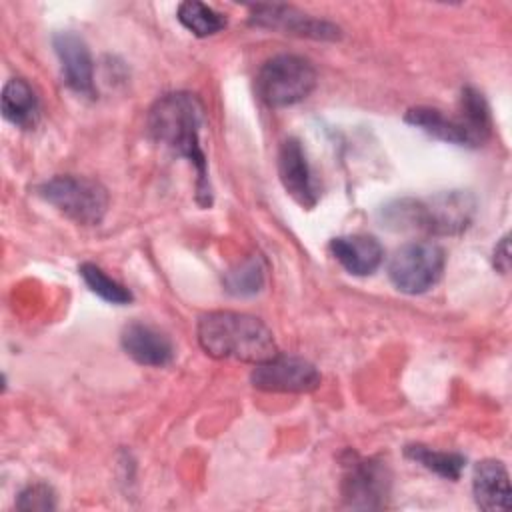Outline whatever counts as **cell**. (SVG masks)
Returning a JSON list of instances; mask_svg holds the SVG:
<instances>
[{"instance_id":"6da1fadb","label":"cell","mask_w":512,"mask_h":512,"mask_svg":"<svg viewBox=\"0 0 512 512\" xmlns=\"http://www.w3.org/2000/svg\"><path fill=\"white\" fill-rule=\"evenodd\" d=\"M204 104L192 92H170L154 102L148 112V132L154 142L174 156L186 158L196 170V200L202 208L212 204L208 162L202 150Z\"/></svg>"},{"instance_id":"7a4b0ae2","label":"cell","mask_w":512,"mask_h":512,"mask_svg":"<svg viewBox=\"0 0 512 512\" xmlns=\"http://www.w3.org/2000/svg\"><path fill=\"white\" fill-rule=\"evenodd\" d=\"M196 334L202 350L218 360L260 364L278 354L270 328L260 318L244 312H208L200 316Z\"/></svg>"},{"instance_id":"3957f363","label":"cell","mask_w":512,"mask_h":512,"mask_svg":"<svg viewBox=\"0 0 512 512\" xmlns=\"http://www.w3.org/2000/svg\"><path fill=\"white\" fill-rule=\"evenodd\" d=\"M474 212V196L462 190H452L430 198L396 200L382 210V222L392 230H422L446 236L466 230Z\"/></svg>"},{"instance_id":"277c9868","label":"cell","mask_w":512,"mask_h":512,"mask_svg":"<svg viewBox=\"0 0 512 512\" xmlns=\"http://www.w3.org/2000/svg\"><path fill=\"white\" fill-rule=\"evenodd\" d=\"M314 64L298 54H276L268 58L256 74V92L272 108L302 102L316 88Z\"/></svg>"},{"instance_id":"5b68a950","label":"cell","mask_w":512,"mask_h":512,"mask_svg":"<svg viewBox=\"0 0 512 512\" xmlns=\"http://www.w3.org/2000/svg\"><path fill=\"white\" fill-rule=\"evenodd\" d=\"M36 190L42 200L80 226L100 224L110 204L106 188L86 176L60 174L42 182Z\"/></svg>"},{"instance_id":"8992f818","label":"cell","mask_w":512,"mask_h":512,"mask_svg":"<svg viewBox=\"0 0 512 512\" xmlns=\"http://www.w3.org/2000/svg\"><path fill=\"white\" fill-rule=\"evenodd\" d=\"M444 264L446 254L436 242H408L394 252L388 264V276L400 292L422 294L442 278Z\"/></svg>"},{"instance_id":"52a82bcc","label":"cell","mask_w":512,"mask_h":512,"mask_svg":"<svg viewBox=\"0 0 512 512\" xmlns=\"http://www.w3.org/2000/svg\"><path fill=\"white\" fill-rule=\"evenodd\" d=\"M342 474V498L348 508L376 510L386 506L390 494V468L378 458H362L346 450Z\"/></svg>"},{"instance_id":"ba28073f","label":"cell","mask_w":512,"mask_h":512,"mask_svg":"<svg viewBox=\"0 0 512 512\" xmlns=\"http://www.w3.org/2000/svg\"><path fill=\"white\" fill-rule=\"evenodd\" d=\"M320 372L314 364L300 356L276 354L260 364H254L250 382L254 388L264 392L282 394H304L320 386Z\"/></svg>"},{"instance_id":"9c48e42d","label":"cell","mask_w":512,"mask_h":512,"mask_svg":"<svg viewBox=\"0 0 512 512\" xmlns=\"http://www.w3.org/2000/svg\"><path fill=\"white\" fill-rule=\"evenodd\" d=\"M250 22L260 28L280 30L284 34H294L300 38H314V40H338L340 28L332 22L312 18L296 10L294 6L284 4H260L250 8Z\"/></svg>"},{"instance_id":"30bf717a","label":"cell","mask_w":512,"mask_h":512,"mask_svg":"<svg viewBox=\"0 0 512 512\" xmlns=\"http://www.w3.org/2000/svg\"><path fill=\"white\" fill-rule=\"evenodd\" d=\"M52 46L60 60L66 86L78 94L94 96V62L86 42L78 34L66 30L54 34Z\"/></svg>"},{"instance_id":"8fae6325","label":"cell","mask_w":512,"mask_h":512,"mask_svg":"<svg viewBox=\"0 0 512 512\" xmlns=\"http://www.w3.org/2000/svg\"><path fill=\"white\" fill-rule=\"evenodd\" d=\"M278 176L284 190L302 206L314 208L318 202V188L302 150V144L296 138L282 142L278 152Z\"/></svg>"},{"instance_id":"7c38bea8","label":"cell","mask_w":512,"mask_h":512,"mask_svg":"<svg viewBox=\"0 0 512 512\" xmlns=\"http://www.w3.org/2000/svg\"><path fill=\"white\" fill-rule=\"evenodd\" d=\"M124 352L144 366H166L174 358V346L166 334L144 322H130L120 334Z\"/></svg>"},{"instance_id":"4fadbf2b","label":"cell","mask_w":512,"mask_h":512,"mask_svg":"<svg viewBox=\"0 0 512 512\" xmlns=\"http://www.w3.org/2000/svg\"><path fill=\"white\" fill-rule=\"evenodd\" d=\"M330 252L336 258V262L348 274H354V276L374 274L384 260L382 244L368 234H350V236L332 238Z\"/></svg>"},{"instance_id":"5bb4252c","label":"cell","mask_w":512,"mask_h":512,"mask_svg":"<svg viewBox=\"0 0 512 512\" xmlns=\"http://www.w3.org/2000/svg\"><path fill=\"white\" fill-rule=\"evenodd\" d=\"M472 494L478 508L486 512L506 510L510 506V476L504 462L486 458L474 466Z\"/></svg>"},{"instance_id":"9a60e30c","label":"cell","mask_w":512,"mask_h":512,"mask_svg":"<svg viewBox=\"0 0 512 512\" xmlns=\"http://www.w3.org/2000/svg\"><path fill=\"white\" fill-rule=\"evenodd\" d=\"M2 116L18 128H34L40 118V100L24 78H10L0 96Z\"/></svg>"},{"instance_id":"2e32d148","label":"cell","mask_w":512,"mask_h":512,"mask_svg":"<svg viewBox=\"0 0 512 512\" xmlns=\"http://www.w3.org/2000/svg\"><path fill=\"white\" fill-rule=\"evenodd\" d=\"M404 120L438 140H444V142H450L456 146H472L460 120L454 116H446L438 108H430V106L410 108L406 112Z\"/></svg>"},{"instance_id":"e0dca14e","label":"cell","mask_w":512,"mask_h":512,"mask_svg":"<svg viewBox=\"0 0 512 512\" xmlns=\"http://www.w3.org/2000/svg\"><path fill=\"white\" fill-rule=\"evenodd\" d=\"M456 118L460 120L462 128L466 130L472 146H480L482 142L488 140V136L492 132V116H490V108H488V102L482 92H478L472 86L462 88L460 114Z\"/></svg>"},{"instance_id":"ac0fdd59","label":"cell","mask_w":512,"mask_h":512,"mask_svg":"<svg viewBox=\"0 0 512 512\" xmlns=\"http://www.w3.org/2000/svg\"><path fill=\"white\" fill-rule=\"evenodd\" d=\"M404 454L418 462L420 466H424L426 470L446 478V480H458L462 470H464V464H466V458L458 452H444V450H432L424 444H410L406 446Z\"/></svg>"},{"instance_id":"d6986e66","label":"cell","mask_w":512,"mask_h":512,"mask_svg":"<svg viewBox=\"0 0 512 512\" xmlns=\"http://www.w3.org/2000/svg\"><path fill=\"white\" fill-rule=\"evenodd\" d=\"M178 22L198 38L212 36L226 28V16L216 12L212 6L196 0L182 2L176 12Z\"/></svg>"},{"instance_id":"ffe728a7","label":"cell","mask_w":512,"mask_h":512,"mask_svg":"<svg viewBox=\"0 0 512 512\" xmlns=\"http://www.w3.org/2000/svg\"><path fill=\"white\" fill-rule=\"evenodd\" d=\"M264 286V262L262 258L250 256L224 276V288L232 296H252Z\"/></svg>"},{"instance_id":"44dd1931","label":"cell","mask_w":512,"mask_h":512,"mask_svg":"<svg viewBox=\"0 0 512 512\" xmlns=\"http://www.w3.org/2000/svg\"><path fill=\"white\" fill-rule=\"evenodd\" d=\"M78 272H80L82 280L86 282V286L102 300H106L110 304H118V306L132 302V298H134L132 292L126 286H122L120 282H116L114 278H110L100 266H96L92 262H84V264H80Z\"/></svg>"},{"instance_id":"7402d4cb","label":"cell","mask_w":512,"mask_h":512,"mask_svg":"<svg viewBox=\"0 0 512 512\" xmlns=\"http://www.w3.org/2000/svg\"><path fill=\"white\" fill-rule=\"evenodd\" d=\"M18 510H54L56 496L48 484H30L18 494Z\"/></svg>"},{"instance_id":"603a6c76","label":"cell","mask_w":512,"mask_h":512,"mask_svg":"<svg viewBox=\"0 0 512 512\" xmlns=\"http://www.w3.org/2000/svg\"><path fill=\"white\" fill-rule=\"evenodd\" d=\"M492 262H494V268H496L498 272L508 274V270H510V240H508V236L500 238V242L496 244Z\"/></svg>"}]
</instances>
